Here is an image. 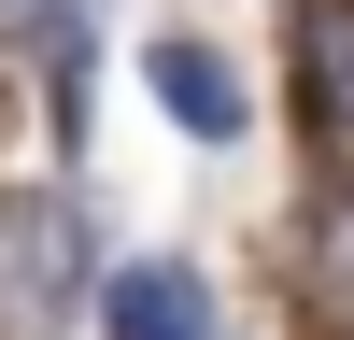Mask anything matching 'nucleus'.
Masks as SVG:
<instances>
[{
	"label": "nucleus",
	"instance_id": "obj_5",
	"mask_svg": "<svg viewBox=\"0 0 354 340\" xmlns=\"http://www.w3.org/2000/svg\"><path fill=\"white\" fill-rule=\"evenodd\" d=\"M298 270H312V312L354 340V185H326V198L298 213Z\"/></svg>",
	"mask_w": 354,
	"mask_h": 340
},
{
	"label": "nucleus",
	"instance_id": "obj_3",
	"mask_svg": "<svg viewBox=\"0 0 354 340\" xmlns=\"http://www.w3.org/2000/svg\"><path fill=\"white\" fill-rule=\"evenodd\" d=\"M142 85H156V113H170L185 142H241V128H255L227 43H198V28H156V43H142Z\"/></svg>",
	"mask_w": 354,
	"mask_h": 340
},
{
	"label": "nucleus",
	"instance_id": "obj_1",
	"mask_svg": "<svg viewBox=\"0 0 354 340\" xmlns=\"http://www.w3.org/2000/svg\"><path fill=\"white\" fill-rule=\"evenodd\" d=\"M100 283V227H85V198H0V340H43L71 326V298Z\"/></svg>",
	"mask_w": 354,
	"mask_h": 340
},
{
	"label": "nucleus",
	"instance_id": "obj_4",
	"mask_svg": "<svg viewBox=\"0 0 354 340\" xmlns=\"http://www.w3.org/2000/svg\"><path fill=\"white\" fill-rule=\"evenodd\" d=\"M298 85H312V113L354 142V0H298Z\"/></svg>",
	"mask_w": 354,
	"mask_h": 340
},
{
	"label": "nucleus",
	"instance_id": "obj_2",
	"mask_svg": "<svg viewBox=\"0 0 354 340\" xmlns=\"http://www.w3.org/2000/svg\"><path fill=\"white\" fill-rule=\"evenodd\" d=\"M100 340H227L213 270H198V255H128V270H100Z\"/></svg>",
	"mask_w": 354,
	"mask_h": 340
}]
</instances>
